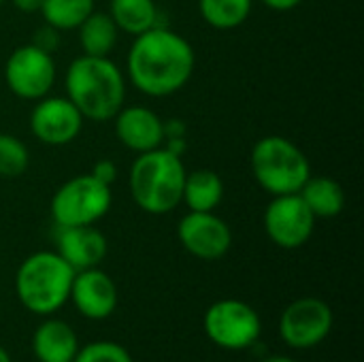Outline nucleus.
Here are the masks:
<instances>
[{
	"label": "nucleus",
	"mask_w": 364,
	"mask_h": 362,
	"mask_svg": "<svg viewBox=\"0 0 364 362\" xmlns=\"http://www.w3.org/2000/svg\"><path fill=\"white\" fill-rule=\"evenodd\" d=\"M109 15L119 32L139 36L158 26L160 11L156 0H111Z\"/></svg>",
	"instance_id": "20"
},
{
	"label": "nucleus",
	"mask_w": 364,
	"mask_h": 362,
	"mask_svg": "<svg viewBox=\"0 0 364 362\" xmlns=\"http://www.w3.org/2000/svg\"><path fill=\"white\" fill-rule=\"evenodd\" d=\"M205 335L222 350L239 352L252 348L262 335V320L258 312L239 299L215 301L203 318Z\"/></svg>",
	"instance_id": "7"
},
{
	"label": "nucleus",
	"mask_w": 364,
	"mask_h": 362,
	"mask_svg": "<svg viewBox=\"0 0 364 362\" xmlns=\"http://www.w3.org/2000/svg\"><path fill=\"white\" fill-rule=\"evenodd\" d=\"M113 205L111 186L90 173L64 181L51 196V218L55 226H90L100 222Z\"/></svg>",
	"instance_id": "6"
},
{
	"label": "nucleus",
	"mask_w": 364,
	"mask_h": 362,
	"mask_svg": "<svg viewBox=\"0 0 364 362\" xmlns=\"http://www.w3.org/2000/svg\"><path fill=\"white\" fill-rule=\"evenodd\" d=\"M303 0H262V4L264 6H269V9H273V11H292V9H296L299 4H301Z\"/></svg>",
	"instance_id": "28"
},
{
	"label": "nucleus",
	"mask_w": 364,
	"mask_h": 362,
	"mask_svg": "<svg viewBox=\"0 0 364 362\" xmlns=\"http://www.w3.org/2000/svg\"><path fill=\"white\" fill-rule=\"evenodd\" d=\"M32 45H36V47L43 49V51L53 53V51L60 47V30L51 28L49 23H43V26L34 32V36H32Z\"/></svg>",
	"instance_id": "25"
},
{
	"label": "nucleus",
	"mask_w": 364,
	"mask_h": 362,
	"mask_svg": "<svg viewBox=\"0 0 364 362\" xmlns=\"http://www.w3.org/2000/svg\"><path fill=\"white\" fill-rule=\"evenodd\" d=\"M30 166V151L15 134L0 132V177H21Z\"/></svg>",
	"instance_id": "23"
},
{
	"label": "nucleus",
	"mask_w": 364,
	"mask_h": 362,
	"mask_svg": "<svg viewBox=\"0 0 364 362\" xmlns=\"http://www.w3.org/2000/svg\"><path fill=\"white\" fill-rule=\"evenodd\" d=\"M267 237L284 250L303 247L314 230H316V215L309 211L301 194H279L273 196L262 215Z\"/></svg>",
	"instance_id": "10"
},
{
	"label": "nucleus",
	"mask_w": 364,
	"mask_h": 362,
	"mask_svg": "<svg viewBox=\"0 0 364 362\" xmlns=\"http://www.w3.org/2000/svg\"><path fill=\"white\" fill-rule=\"evenodd\" d=\"M11 4L21 13H38L43 0H11Z\"/></svg>",
	"instance_id": "29"
},
{
	"label": "nucleus",
	"mask_w": 364,
	"mask_h": 362,
	"mask_svg": "<svg viewBox=\"0 0 364 362\" xmlns=\"http://www.w3.org/2000/svg\"><path fill=\"white\" fill-rule=\"evenodd\" d=\"M73 362H134L130 352L115 341H92L87 346H79Z\"/></svg>",
	"instance_id": "24"
},
{
	"label": "nucleus",
	"mask_w": 364,
	"mask_h": 362,
	"mask_svg": "<svg viewBox=\"0 0 364 362\" xmlns=\"http://www.w3.org/2000/svg\"><path fill=\"white\" fill-rule=\"evenodd\" d=\"M188 137V126L183 119H164V141Z\"/></svg>",
	"instance_id": "27"
},
{
	"label": "nucleus",
	"mask_w": 364,
	"mask_h": 362,
	"mask_svg": "<svg viewBox=\"0 0 364 362\" xmlns=\"http://www.w3.org/2000/svg\"><path fill=\"white\" fill-rule=\"evenodd\" d=\"M77 350V333L64 320H43L32 335V354L38 362H73Z\"/></svg>",
	"instance_id": "16"
},
{
	"label": "nucleus",
	"mask_w": 364,
	"mask_h": 362,
	"mask_svg": "<svg viewBox=\"0 0 364 362\" xmlns=\"http://www.w3.org/2000/svg\"><path fill=\"white\" fill-rule=\"evenodd\" d=\"M4 2H6V0H0V6H2V4H4Z\"/></svg>",
	"instance_id": "32"
},
{
	"label": "nucleus",
	"mask_w": 364,
	"mask_h": 362,
	"mask_svg": "<svg viewBox=\"0 0 364 362\" xmlns=\"http://www.w3.org/2000/svg\"><path fill=\"white\" fill-rule=\"evenodd\" d=\"M333 324L335 314L326 301L303 297L284 309L279 318V337L292 350H311L331 335Z\"/></svg>",
	"instance_id": "9"
},
{
	"label": "nucleus",
	"mask_w": 364,
	"mask_h": 362,
	"mask_svg": "<svg viewBox=\"0 0 364 362\" xmlns=\"http://www.w3.org/2000/svg\"><path fill=\"white\" fill-rule=\"evenodd\" d=\"M68 301L87 320H107L117 307V286L102 269L77 271L70 286Z\"/></svg>",
	"instance_id": "13"
},
{
	"label": "nucleus",
	"mask_w": 364,
	"mask_h": 362,
	"mask_svg": "<svg viewBox=\"0 0 364 362\" xmlns=\"http://www.w3.org/2000/svg\"><path fill=\"white\" fill-rule=\"evenodd\" d=\"M177 239L200 260H220L232 247V230L215 211H188L177 224Z\"/></svg>",
	"instance_id": "12"
},
{
	"label": "nucleus",
	"mask_w": 364,
	"mask_h": 362,
	"mask_svg": "<svg viewBox=\"0 0 364 362\" xmlns=\"http://www.w3.org/2000/svg\"><path fill=\"white\" fill-rule=\"evenodd\" d=\"M250 166L256 183L271 196L301 192L311 175L305 151L294 141L279 134H269L254 143Z\"/></svg>",
	"instance_id": "5"
},
{
	"label": "nucleus",
	"mask_w": 364,
	"mask_h": 362,
	"mask_svg": "<svg viewBox=\"0 0 364 362\" xmlns=\"http://www.w3.org/2000/svg\"><path fill=\"white\" fill-rule=\"evenodd\" d=\"M55 252L77 273L98 267L109 252L107 237L94 226H55Z\"/></svg>",
	"instance_id": "15"
},
{
	"label": "nucleus",
	"mask_w": 364,
	"mask_h": 362,
	"mask_svg": "<svg viewBox=\"0 0 364 362\" xmlns=\"http://www.w3.org/2000/svg\"><path fill=\"white\" fill-rule=\"evenodd\" d=\"M224 201V181L211 169H196L186 173L181 203L188 211H215Z\"/></svg>",
	"instance_id": "18"
},
{
	"label": "nucleus",
	"mask_w": 364,
	"mask_h": 362,
	"mask_svg": "<svg viewBox=\"0 0 364 362\" xmlns=\"http://www.w3.org/2000/svg\"><path fill=\"white\" fill-rule=\"evenodd\" d=\"M0 362H13L11 361V354H9L2 346H0Z\"/></svg>",
	"instance_id": "31"
},
{
	"label": "nucleus",
	"mask_w": 364,
	"mask_h": 362,
	"mask_svg": "<svg viewBox=\"0 0 364 362\" xmlns=\"http://www.w3.org/2000/svg\"><path fill=\"white\" fill-rule=\"evenodd\" d=\"M254 9V0H198L200 17L215 30H235L243 26Z\"/></svg>",
	"instance_id": "21"
},
{
	"label": "nucleus",
	"mask_w": 364,
	"mask_h": 362,
	"mask_svg": "<svg viewBox=\"0 0 364 362\" xmlns=\"http://www.w3.org/2000/svg\"><path fill=\"white\" fill-rule=\"evenodd\" d=\"M186 173L183 160L164 147L136 154L128 173V188L134 205L149 215L175 211L181 205Z\"/></svg>",
	"instance_id": "3"
},
{
	"label": "nucleus",
	"mask_w": 364,
	"mask_h": 362,
	"mask_svg": "<svg viewBox=\"0 0 364 362\" xmlns=\"http://www.w3.org/2000/svg\"><path fill=\"white\" fill-rule=\"evenodd\" d=\"M58 68L53 53L38 49L36 45H19L11 51L4 64L6 87L21 100H41L55 85Z\"/></svg>",
	"instance_id": "8"
},
{
	"label": "nucleus",
	"mask_w": 364,
	"mask_h": 362,
	"mask_svg": "<svg viewBox=\"0 0 364 362\" xmlns=\"http://www.w3.org/2000/svg\"><path fill=\"white\" fill-rule=\"evenodd\" d=\"M90 175H92V177H96L98 181L107 183V186H113V181L117 179V166H115V162H113V160L102 158V160H98V162L92 166Z\"/></svg>",
	"instance_id": "26"
},
{
	"label": "nucleus",
	"mask_w": 364,
	"mask_h": 362,
	"mask_svg": "<svg viewBox=\"0 0 364 362\" xmlns=\"http://www.w3.org/2000/svg\"><path fill=\"white\" fill-rule=\"evenodd\" d=\"M260 362H299V361H294V358H290V356H267V358H262Z\"/></svg>",
	"instance_id": "30"
},
{
	"label": "nucleus",
	"mask_w": 364,
	"mask_h": 362,
	"mask_svg": "<svg viewBox=\"0 0 364 362\" xmlns=\"http://www.w3.org/2000/svg\"><path fill=\"white\" fill-rule=\"evenodd\" d=\"M113 128L117 141L134 154L158 149L164 143V119L143 105H124L113 117Z\"/></svg>",
	"instance_id": "14"
},
{
	"label": "nucleus",
	"mask_w": 364,
	"mask_h": 362,
	"mask_svg": "<svg viewBox=\"0 0 364 362\" xmlns=\"http://www.w3.org/2000/svg\"><path fill=\"white\" fill-rule=\"evenodd\" d=\"M83 115L66 96H43L30 111V132L36 141L62 147L73 143L83 130Z\"/></svg>",
	"instance_id": "11"
},
{
	"label": "nucleus",
	"mask_w": 364,
	"mask_h": 362,
	"mask_svg": "<svg viewBox=\"0 0 364 362\" xmlns=\"http://www.w3.org/2000/svg\"><path fill=\"white\" fill-rule=\"evenodd\" d=\"M66 98L83 119L102 124L126 105V75L109 55L75 58L64 75Z\"/></svg>",
	"instance_id": "2"
},
{
	"label": "nucleus",
	"mask_w": 364,
	"mask_h": 362,
	"mask_svg": "<svg viewBox=\"0 0 364 362\" xmlns=\"http://www.w3.org/2000/svg\"><path fill=\"white\" fill-rule=\"evenodd\" d=\"M77 30L79 45L85 55H109L119 38V28L115 26L111 15L96 9L81 21Z\"/></svg>",
	"instance_id": "19"
},
{
	"label": "nucleus",
	"mask_w": 364,
	"mask_h": 362,
	"mask_svg": "<svg viewBox=\"0 0 364 362\" xmlns=\"http://www.w3.org/2000/svg\"><path fill=\"white\" fill-rule=\"evenodd\" d=\"M299 194L309 211L316 215V220L337 218L346 209V192L341 183L326 175H309Z\"/></svg>",
	"instance_id": "17"
},
{
	"label": "nucleus",
	"mask_w": 364,
	"mask_h": 362,
	"mask_svg": "<svg viewBox=\"0 0 364 362\" xmlns=\"http://www.w3.org/2000/svg\"><path fill=\"white\" fill-rule=\"evenodd\" d=\"M194 66L196 53L190 41L164 26L134 36L126 58L130 85L149 98H166L183 90Z\"/></svg>",
	"instance_id": "1"
},
{
	"label": "nucleus",
	"mask_w": 364,
	"mask_h": 362,
	"mask_svg": "<svg viewBox=\"0 0 364 362\" xmlns=\"http://www.w3.org/2000/svg\"><path fill=\"white\" fill-rule=\"evenodd\" d=\"M94 0H43L41 15L51 28L66 32L77 30L81 21L94 11Z\"/></svg>",
	"instance_id": "22"
},
{
	"label": "nucleus",
	"mask_w": 364,
	"mask_h": 362,
	"mask_svg": "<svg viewBox=\"0 0 364 362\" xmlns=\"http://www.w3.org/2000/svg\"><path fill=\"white\" fill-rule=\"evenodd\" d=\"M75 271L53 250L30 254L15 273V294L23 309L36 316H53L70 297Z\"/></svg>",
	"instance_id": "4"
}]
</instances>
